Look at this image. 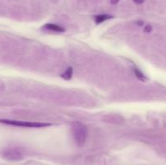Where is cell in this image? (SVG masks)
I'll return each mask as SVG.
<instances>
[{
  "label": "cell",
  "mask_w": 166,
  "mask_h": 165,
  "mask_svg": "<svg viewBox=\"0 0 166 165\" xmlns=\"http://www.w3.org/2000/svg\"><path fill=\"white\" fill-rule=\"evenodd\" d=\"M71 131L76 144L79 147H83L87 137V127L83 124L75 121L71 125Z\"/></svg>",
  "instance_id": "6da1fadb"
},
{
  "label": "cell",
  "mask_w": 166,
  "mask_h": 165,
  "mask_svg": "<svg viewBox=\"0 0 166 165\" xmlns=\"http://www.w3.org/2000/svg\"><path fill=\"white\" fill-rule=\"evenodd\" d=\"M0 122L7 124V125H12L21 127H27V128H42L50 126L49 123H41V122H30V121H13V120H0Z\"/></svg>",
  "instance_id": "7a4b0ae2"
},
{
  "label": "cell",
  "mask_w": 166,
  "mask_h": 165,
  "mask_svg": "<svg viewBox=\"0 0 166 165\" xmlns=\"http://www.w3.org/2000/svg\"><path fill=\"white\" fill-rule=\"evenodd\" d=\"M4 156L10 160H19L22 158V154L16 149H12L5 151Z\"/></svg>",
  "instance_id": "3957f363"
},
{
  "label": "cell",
  "mask_w": 166,
  "mask_h": 165,
  "mask_svg": "<svg viewBox=\"0 0 166 165\" xmlns=\"http://www.w3.org/2000/svg\"><path fill=\"white\" fill-rule=\"evenodd\" d=\"M44 29H47V30H50V31H54V32H64V29L58 26V25H53V24H47L44 26Z\"/></svg>",
  "instance_id": "277c9868"
},
{
  "label": "cell",
  "mask_w": 166,
  "mask_h": 165,
  "mask_svg": "<svg viewBox=\"0 0 166 165\" xmlns=\"http://www.w3.org/2000/svg\"><path fill=\"white\" fill-rule=\"evenodd\" d=\"M111 18H112V16H108V15H99V16H96L95 17V21L97 25H99L100 23L107 20L109 19H111Z\"/></svg>",
  "instance_id": "5b68a950"
},
{
  "label": "cell",
  "mask_w": 166,
  "mask_h": 165,
  "mask_svg": "<svg viewBox=\"0 0 166 165\" xmlns=\"http://www.w3.org/2000/svg\"><path fill=\"white\" fill-rule=\"evenodd\" d=\"M72 73H73L72 68H71V67H69V68L66 69V70L65 71V73H63V74H62V78H64V79H66V80H68V79H70V78H71Z\"/></svg>",
  "instance_id": "8992f818"
},
{
  "label": "cell",
  "mask_w": 166,
  "mask_h": 165,
  "mask_svg": "<svg viewBox=\"0 0 166 165\" xmlns=\"http://www.w3.org/2000/svg\"><path fill=\"white\" fill-rule=\"evenodd\" d=\"M135 71V76L137 77V78H139V80H141V81H146V77L144 76V74L142 73L140 70H139L138 69H135L134 70Z\"/></svg>",
  "instance_id": "52a82bcc"
},
{
  "label": "cell",
  "mask_w": 166,
  "mask_h": 165,
  "mask_svg": "<svg viewBox=\"0 0 166 165\" xmlns=\"http://www.w3.org/2000/svg\"><path fill=\"white\" fill-rule=\"evenodd\" d=\"M144 31H145L146 33H150L151 31H152V26H150V25H147L145 27V29H144Z\"/></svg>",
  "instance_id": "ba28073f"
},
{
  "label": "cell",
  "mask_w": 166,
  "mask_h": 165,
  "mask_svg": "<svg viewBox=\"0 0 166 165\" xmlns=\"http://www.w3.org/2000/svg\"><path fill=\"white\" fill-rule=\"evenodd\" d=\"M134 2H135V3L140 4V3H142L143 2V0H134Z\"/></svg>",
  "instance_id": "9c48e42d"
},
{
  "label": "cell",
  "mask_w": 166,
  "mask_h": 165,
  "mask_svg": "<svg viewBox=\"0 0 166 165\" xmlns=\"http://www.w3.org/2000/svg\"><path fill=\"white\" fill-rule=\"evenodd\" d=\"M118 1H119V0H110V2H111L112 4H116V3H118Z\"/></svg>",
  "instance_id": "30bf717a"
},
{
  "label": "cell",
  "mask_w": 166,
  "mask_h": 165,
  "mask_svg": "<svg viewBox=\"0 0 166 165\" xmlns=\"http://www.w3.org/2000/svg\"><path fill=\"white\" fill-rule=\"evenodd\" d=\"M137 24H138V25H139V26H142L143 23V21H138Z\"/></svg>",
  "instance_id": "8fae6325"
}]
</instances>
